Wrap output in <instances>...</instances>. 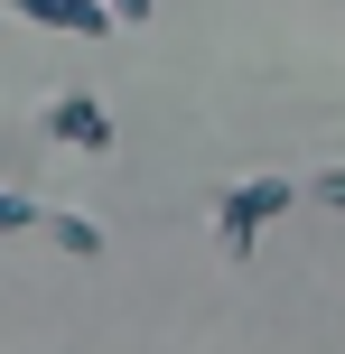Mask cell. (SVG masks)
I'll use <instances>...</instances> for the list:
<instances>
[{"label": "cell", "instance_id": "obj_1", "mask_svg": "<svg viewBox=\"0 0 345 354\" xmlns=\"http://www.w3.org/2000/svg\"><path fill=\"white\" fill-rule=\"evenodd\" d=\"M280 205H290V187H280V177H252V187H243V196H224V233H234V243H243V233H252L261 214H280Z\"/></svg>", "mask_w": 345, "mask_h": 354}, {"label": "cell", "instance_id": "obj_2", "mask_svg": "<svg viewBox=\"0 0 345 354\" xmlns=\"http://www.w3.org/2000/svg\"><path fill=\"white\" fill-rule=\"evenodd\" d=\"M28 19H47V28H112V10L103 0H19Z\"/></svg>", "mask_w": 345, "mask_h": 354}, {"label": "cell", "instance_id": "obj_3", "mask_svg": "<svg viewBox=\"0 0 345 354\" xmlns=\"http://www.w3.org/2000/svg\"><path fill=\"white\" fill-rule=\"evenodd\" d=\"M56 131H66L75 149H112V131H103V112H93V103H56Z\"/></svg>", "mask_w": 345, "mask_h": 354}, {"label": "cell", "instance_id": "obj_4", "mask_svg": "<svg viewBox=\"0 0 345 354\" xmlns=\"http://www.w3.org/2000/svg\"><path fill=\"white\" fill-rule=\"evenodd\" d=\"M56 243H66L75 261H84V252H103V233H93V224H75V214H56Z\"/></svg>", "mask_w": 345, "mask_h": 354}, {"label": "cell", "instance_id": "obj_5", "mask_svg": "<svg viewBox=\"0 0 345 354\" xmlns=\"http://www.w3.org/2000/svg\"><path fill=\"white\" fill-rule=\"evenodd\" d=\"M10 224H37V214L19 205V196H0V233H10Z\"/></svg>", "mask_w": 345, "mask_h": 354}, {"label": "cell", "instance_id": "obj_6", "mask_svg": "<svg viewBox=\"0 0 345 354\" xmlns=\"http://www.w3.org/2000/svg\"><path fill=\"white\" fill-rule=\"evenodd\" d=\"M140 10H149V0H112V19H140Z\"/></svg>", "mask_w": 345, "mask_h": 354}]
</instances>
